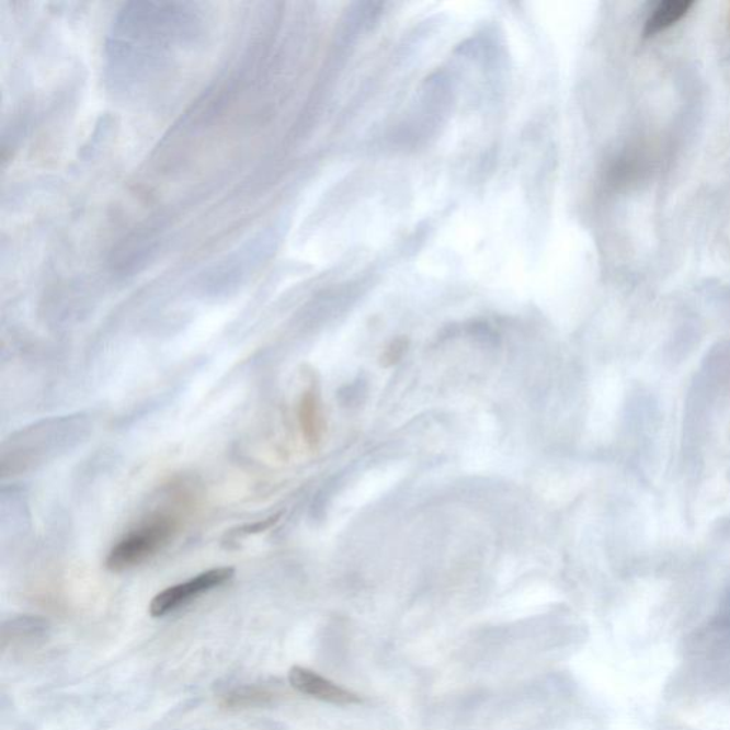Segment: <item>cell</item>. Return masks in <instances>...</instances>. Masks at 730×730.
I'll use <instances>...</instances> for the list:
<instances>
[{
  "instance_id": "7a4b0ae2",
  "label": "cell",
  "mask_w": 730,
  "mask_h": 730,
  "mask_svg": "<svg viewBox=\"0 0 730 730\" xmlns=\"http://www.w3.org/2000/svg\"><path fill=\"white\" fill-rule=\"evenodd\" d=\"M233 577V568H213V570L198 573V575L193 577L192 580L182 582V584L166 588L164 591L159 592L151 600L150 615L155 616V618H160V616L173 613V611L182 608V606L206 594V592L227 584Z\"/></svg>"
},
{
  "instance_id": "3957f363",
  "label": "cell",
  "mask_w": 730,
  "mask_h": 730,
  "mask_svg": "<svg viewBox=\"0 0 730 730\" xmlns=\"http://www.w3.org/2000/svg\"><path fill=\"white\" fill-rule=\"evenodd\" d=\"M288 681H290L294 689L300 692V694L327 702V704L345 706L362 702V698L354 692L337 685L335 682L327 680L320 673L307 670V668L293 666L288 672Z\"/></svg>"
},
{
  "instance_id": "52a82bcc",
  "label": "cell",
  "mask_w": 730,
  "mask_h": 730,
  "mask_svg": "<svg viewBox=\"0 0 730 730\" xmlns=\"http://www.w3.org/2000/svg\"><path fill=\"white\" fill-rule=\"evenodd\" d=\"M274 694L269 687L244 686L223 696L221 705L230 709L253 708V706L269 704Z\"/></svg>"
},
{
  "instance_id": "9c48e42d",
  "label": "cell",
  "mask_w": 730,
  "mask_h": 730,
  "mask_svg": "<svg viewBox=\"0 0 730 730\" xmlns=\"http://www.w3.org/2000/svg\"><path fill=\"white\" fill-rule=\"evenodd\" d=\"M725 22H727L728 31L730 32V3L728 4L727 15H725Z\"/></svg>"
},
{
  "instance_id": "6da1fadb",
  "label": "cell",
  "mask_w": 730,
  "mask_h": 730,
  "mask_svg": "<svg viewBox=\"0 0 730 730\" xmlns=\"http://www.w3.org/2000/svg\"><path fill=\"white\" fill-rule=\"evenodd\" d=\"M178 524L170 516H156L149 523L130 531L109 552L106 567L113 572L130 570L158 556L173 539Z\"/></svg>"
},
{
  "instance_id": "ba28073f",
  "label": "cell",
  "mask_w": 730,
  "mask_h": 730,
  "mask_svg": "<svg viewBox=\"0 0 730 730\" xmlns=\"http://www.w3.org/2000/svg\"><path fill=\"white\" fill-rule=\"evenodd\" d=\"M278 516L280 515L272 516V518L259 521V523L241 526V528L236 531L235 535L241 537V535L264 533V531L272 528V526L277 523Z\"/></svg>"
},
{
  "instance_id": "5b68a950",
  "label": "cell",
  "mask_w": 730,
  "mask_h": 730,
  "mask_svg": "<svg viewBox=\"0 0 730 730\" xmlns=\"http://www.w3.org/2000/svg\"><path fill=\"white\" fill-rule=\"evenodd\" d=\"M300 425L303 435L308 444L316 445L321 438L322 420L319 406V398L316 392L307 391L301 398L300 411Z\"/></svg>"
},
{
  "instance_id": "277c9868",
  "label": "cell",
  "mask_w": 730,
  "mask_h": 730,
  "mask_svg": "<svg viewBox=\"0 0 730 730\" xmlns=\"http://www.w3.org/2000/svg\"><path fill=\"white\" fill-rule=\"evenodd\" d=\"M694 7L695 2H691V0H665V2H659L649 12L648 18L645 19L643 36L653 37L659 35V33L670 31L682 19L689 15Z\"/></svg>"
},
{
  "instance_id": "8992f818",
  "label": "cell",
  "mask_w": 730,
  "mask_h": 730,
  "mask_svg": "<svg viewBox=\"0 0 730 730\" xmlns=\"http://www.w3.org/2000/svg\"><path fill=\"white\" fill-rule=\"evenodd\" d=\"M47 628H49V624L39 616H18V618L9 619L2 625L3 647L8 642L19 641V639L41 637Z\"/></svg>"
}]
</instances>
